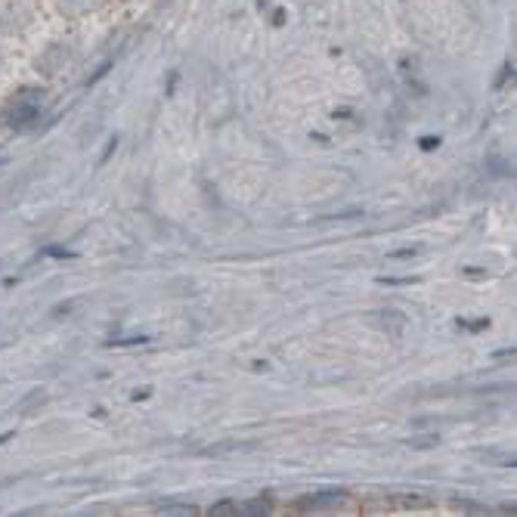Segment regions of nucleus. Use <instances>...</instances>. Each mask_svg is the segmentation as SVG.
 <instances>
[{
    "label": "nucleus",
    "mask_w": 517,
    "mask_h": 517,
    "mask_svg": "<svg viewBox=\"0 0 517 517\" xmlns=\"http://www.w3.org/2000/svg\"><path fill=\"white\" fill-rule=\"evenodd\" d=\"M211 514H239V505H235V502H220V505H211Z\"/></svg>",
    "instance_id": "obj_1"
},
{
    "label": "nucleus",
    "mask_w": 517,
    "mask_h": 517,
    "mask_svg": "<svg viewBox=\"0 0 517 517\" xmlns=\"http://www.w3.org/2000/svg\"><path fill=\"white\" fill-rule=\"evenodd\" d=\"M378 282H381V285H412L415 279H412V276H391V279H387V276H381Z\"/></svg>",
    "instance_id": "obj_2"
},
{
    "label": "nucleus",
    "mask_w": 517,
    "mask_h": 517,
    "mask_svg": "<svg viewBox=\"0 0 517 517\" xmlns=\"http://www.w3.org/2000/svg\"><path fill=\"white\" fill-rule=\"evenodd\" d=\"M146 341H149V338L140 335V338H124V341H112V344L115 347H130V344H146Z\"/></svg>",
    "instance_id": "obj_3"
},
{
    "label": "nucleus",
    "mask_w": 517,
    "mask_h": 517,
    "mask_svg": "<svg viewBox=\"0 0 517 517\" xmlns=\"http://www.w3.org/2000/svg\"><path fill=\"white\" fill-rule=\"evenodd\" d=\"M434 146H440V140H437V137H425V140H421V149H425V152H430Z\"/></svg>",
    "instance_id": "obj_4"
},
{
    "label": "nucleus",
    "mask_w": 517,
    "mask_h": 517,
    "mask_svg": "<svg viewBox=\"0 0 517 517\" xmlns=\"http://www.w3.org/2000/svg\"><path fill=\"white\" fill-rule=\"evenodd\" d=\"M412 254H418V248H403V251H393L391 257H412Z\"/></svg>",
    "instance_id": "obj_5"
}]
</instances>
